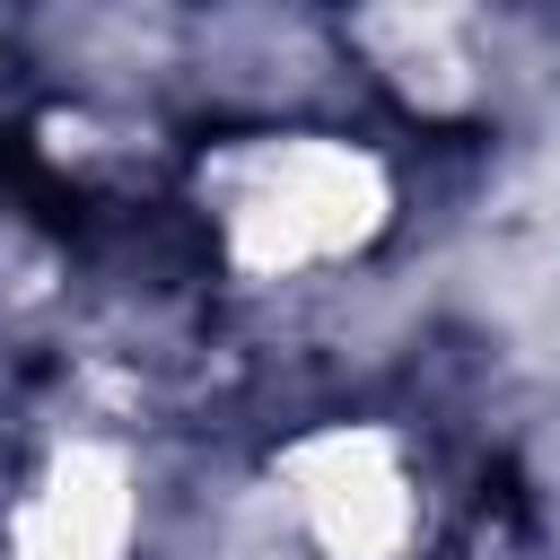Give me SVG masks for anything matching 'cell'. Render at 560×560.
<instances>
[{"mask_svg": "<svg viewBox=\"0 0 560 560\" xmlns=\"http://www.w3.org/2000/svg\"><path fill=\"white\" fill-rule=\"evenodd\" d=\"M201 201L219 219V245L245 280H298L324 262H350L385 236L394 219V175L385 158L324 140V131H280V140H236L201 166Z\"/></svg>", "mask_w": 560, "mask_h": 560, "instance_id": "obj_1", "label": "cell"}, {"mask_svg": "<svg viewBox=\"0 0 560 560\" xmlns=\"http://www.w3.org/2000/svg\"><path fill=\"white\" fill-rule=\"evenodd\" d=\"M280 481H289V508L324 560H411L420 481H411L394 429H368V420L315 429V438L280 446Z\"/></svg>", "mask_w": 560, "mask_h": 560, "instance_id": "obj_2", "label": "cell"}, {"mask_svg": "<svg viewBox=\"0 0 560 560\" xmlns=\"http://www.w3.org/2000/svg\"><path fill=\"white\" fill-rule=\"evenodd\" d=\"M9 560H131L140 534V481L131 455L105 438H70L35 464V481L9 499Z\"/></svg>", "mask_w": 560, "mask_h": 560, "instance_id": "obj_3", "label": "cell"}, {"mask_svg": "<svg viewBox=\"0 0 560 560\" xmlns=\"http://www.w3.org/2000/svg\"><path fill=\"white\" fill-rule=\"evenodd\" d=\"M359 35L411 105H464V0H359Z\"/></svg>", "mask_w": 560, "mask_h": 560, "instance_id": "obj_4", "label": "cell"}]
</instances>
